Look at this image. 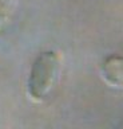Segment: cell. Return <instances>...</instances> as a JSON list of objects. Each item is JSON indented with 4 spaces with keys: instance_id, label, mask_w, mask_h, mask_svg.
<instances>
[{
    "instance_id": "cell-3",
    "label": "cell",
    "mask_w": 123,
    "mask_h": 129,
    "mask_svg": "<svg viewBox=\"0 0 123 129\" xmlns=\"http://www.w3.org/2000/svg\"><path fill=\"white\" fill-rule=\"evenodd\" d=\"M19 0H0V38H3L14 22Z\"/></svg>"
},
{
    "instance_id": "cell-2",
    "label": "cell",
    "mask_w": 123,
    "mask_h": 129,
    "mask_svg": "<svg viewBox=\"0 0 123 129\" xmlns=\"http://www.w3.org/2000/svg\"><path fill=\"white\" fill-rule=\"evenodd\" d=\"M99 74L108 86L123 89V55L111 54L106 56L99 66Z\"/></svg>"
},
{
    "instance_id": "cell-1",
    "label": "cell",
    "mask_w": 123,
    "mask_h": 129,
    "mask_svg": "<svg viewBox=\"0 0 123 129\" xmlns=\"http://www.w3.org/2000/svg\"><path fill=\"white\" fill-rule=\"evenodd\" d=\"M63 69L62 54L56 50H44L35 56L26 81L27 97L35 104L46 102L59 85Z\"/></svg>"
}]
</instances>
